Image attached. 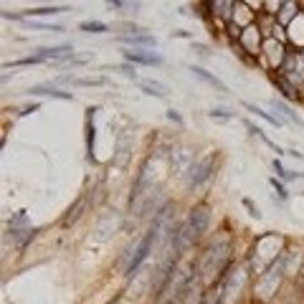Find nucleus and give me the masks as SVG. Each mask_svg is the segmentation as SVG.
<instances>
[{"mask_svg":"<svg viewBox=\"0 0 304 304\" xmlns=\"http://www.w3.org/2000/svg\"><path fill=\"white\" fill-rule=\"evenodd\" d=\"M205 223H208V208L205 205H198L193 213H190V218H188V223L183 226V231H180V246H188V243H193L195 238H198V234L205 228Z\"/></svg>","mask_w":304,"mask_h":304,"instance_id":"f257e3e1","label":"nucleus"},{"mask_svg":"<svg viewBox=\"0 0 304 304\" xmlns=\"http://www.w3.org/2000/svg\"><path fill=\"white\" fill-rule=\"evenodd\" d=\"M155 234H157V231H155V228H150L147 234H145V238H142V243L137 246V254H135V256H132V261L127 264V274H130V276H132V274L137 271V266H139L142 261L147 259L150 248H152V241H155Z\"/></svg>","mask_w":304,"mask_h":304,"instance_id":"f03ea898","label":"nucleus"},{"mask_svg":"<svg viewBox=\"0 0 304 304\" xmlns=\"http://www.w3.org/2000/svg\"><path fill=\"white\" fill-rule=\"evenodd\" d=\"M124 59L135 61L139 66H160V64H163V56H157V53H147V51H124Z\"/></svg>","mask_w":304,"mask_h":304,"instance_id":"7ed1b4c3","label":"nucleus"},{"mask_svg":"<svg viewBox=\"0 0 304 304\" xmlns=\"http://www.w3.org/2000/svg\"><path fill=\"white\" fill-rule=\"evenodd\" d=\"M190 71H193V74L198 76V79L208 81L210 86H216V89H221V92H226V84H223L221 79H216V76H213L210 71H205V68H201V66H190Z\"/></svg>","mask_w":304,"mask_h":304,"instance_id":"20e7f679","label":"nucleus"},{"mask_svg":"<svg viewBox=\"0 0 304 304\" xmlns=\"http://www.w3.org/2000/svg\"><path fill=\"white\" fill-rule=\"evenodd\" d=\"M31 97H59V99H71V92H56V89H48V86H33Z\"/></svg>","mask_w":304,"mask_h":304,"instance_id":"39448f33","label":"nucleus"},{"mask_svg":"<svg viewBox=\"0 0 304 304\" xmlns=\"http://www.w3.org/2000/svg\"><path fill=\"white\" fill-rule=\"evenodd\" d=\"M137 84H139V89H145V92L152 94V97H168V89L163 84H155V81H147V79H137Z\"/></svg>","mask_w":304,"mask_h":304,"instance_id":"423d86ee","label":"nucleus"},{"mask_svg":"<svg viewBox=\"0 0 304 304\" xmlns=\"http://www.w3.org/2000/svg\"><path fill=\"white\" fill-rule=\"evenodd\" d=\"M122 43H137V46H155L157 41L152 35H145V33H135V35H122Z\"/></svg>","mask_w":304,"mask_h":304,"instance_id":"0eeeda50","label":"nucleus"},{"mask_svg":"<svg viewBox=\"0 0 304 304\" xmlns=\"http://www.w3.org/2000/svg\"><path fill=\"white\" fill-rule=\"evenodd\" d=\"M79 31H86V33H106V31H109V26L99 23V21H86V23L79 26Z\"/></svg>","mask_w":304,"mask_h":304,"instance_id":"6e6552de","label":"nucleus"},{"mask_svg":"<svg viewBox=\"0 0 304 304\" xmlns=\"http://www.w3.org/2000/svg\"><path fill=\"white\" fill-rule=\"evenodd\" d=\"M243 106H246L248 112H254L256 117H261V119H266L269 124H274V127H279V124H281V122H279V119H274L269 112H261V106H256V104H243Z\"/></svg>","mask_w":304,"mask_h":304,"instance_id":"1a4fd4ad","label":"nucleus"},{"mask_svg":"<svg viewBox=\"0 0 304 304\" xmlns=\"http://www.w3.org/2000/svg\"><path fill=\"white\" fill-rule=\"evenodd\" d=\"M66 8H56V5H51V8H33V10H26V15H53V13H61Z\"/></svg>","mask_w":304,"mask_h":304,"instance_id":"9d476101","label":"nucleus"},{"mask_svg":"<svg viewBox=\"0 0 304 304\" xmlns=\"http://www.w3.org/2000/svg\"><path fill=\"white\" fill-rule=\"evenodd\" d=\"M274 170H276V172L284 177V180H297V177H299V175H297V172H292V170H284L279 160H274Z\"/></svg>","mask_w":304,"mask_h":304,"instance_id":"9b49d317","label":"nucleus"},{"mask_svg":"<svg viewBox=\"0 0 304 304\" xmlns=\"http://www.w3.org/2000/svg\"><path fill=\"white\" fill-rule=\"evenodd\" d=\"M276 109H281L284 114H287V117H289V119H292V122L297 124V127H302V119H299V117H297V114H294V112L289 109V106H284V104H279V101H276Z\"/></svg>","mask_w":304,"mask_h":304,"instance_id":"f8f14e48","label":"nucleus"},{"mask_svg":"<svg viewBox=\"0 0 304 304\" xmlns=\"http://www.w3.org/2000/svg\"><path fill=\"white\" fill-rule=\"evenodd\" d=\"M71 84H79V86H99V84H104V79H71Z\"/></svg>","mask_w":304,"mask_h":304,"instance_id":"ddd939ff","label":"nucleus"},{"mask_svg":"<svg viewBox=\"0 0 304 304\" xmlns=\"http://www.w3.org/2000/svg\"><path fill=\"white\" fill-rule=\"evenodd\" d=\"M271 185H274V188L279 190V195H281V201H287V195H289V193H287V188H284V185H281L279 180H271Z\"/></svg>","mask_w":304,"mask_h":304,"instance_id":"4468645a","label":"nucleus"},{"mask_svg":"<svg viewBox=\"0 0 304 304\" xmlns=\"http://www.w3.org/2000/svg\"><path fill=\"white\" fill-rule=\"evenodd\" d=\"M210 117H223V119H228L231 112H226V109H216V112H210Z\"/></svg>","mask_w":304,"mask_h":304,"instance_id":"2eb2a0df","label":"nucleus"}]
</instances>
